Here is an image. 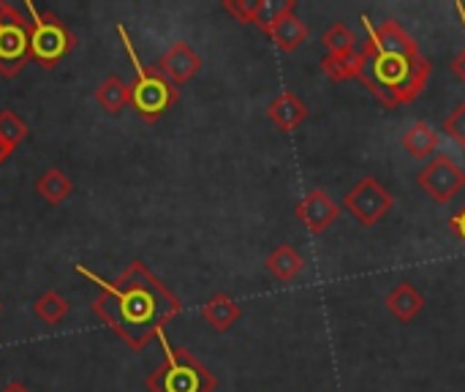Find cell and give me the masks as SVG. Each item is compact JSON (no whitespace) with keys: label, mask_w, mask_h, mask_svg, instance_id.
<instances>
[{"label":"cell","mask_w":465,"mask_h":392,"mask_svg":"<svg viewBox=\"0 0 465 392\" xmlns=\"http://www.w3.org/2000/svg\"><path fill=\"white\" fill-rule=\"evenodd\" d=\"M76 273L98 284L101 295L93 300L95 317L134 352H142L150 341L161 338L163 327L183 311L180 297L172 295L139 259L131 262L117 281H104L82 265H76Z\"/></svg>","instance_id":"6da1fadb"},{"label":"cell","mask_w":465,"mask_h":392,"mask_svg":"<svg viewBox=\"0 0 465 392\" xmlns=\"http://www.w3.org/2000/svg\"><path fill=\"white\" fill-rule=\"evenodd\" d=\"M433 65L428 57L403 55V52H381L368 38L360 49V82L387 106L398 109L411 104L428 85Z\"/></svg>","instance_id":"7a4b0ae2"},{"label":"cell","mask_w":465,"mask_h":392,"mask_svg":"<svg viewBox=\"0 0 465 392\" xmlns=\"http://www.w3.org/2000/svg\"><path fill=\"white\" fill-rule=\"evenodd\" d=\"M117 35H120V41L125 46V55H128V60L134 63V71H136V79L131 82V106L136 109V115L144 123L153 126L177 104L180 93L155 65H144L139 60V55H136V49H134V44H131L123 25H117Z\"/></svg>","instance_id":"3957f363"},{"label":"cell","mask_w":465,"mask_h":392,"mask_svg":"<svg viewBox=\"0 0 465 392\" xmlns=\"http://www.w3.org/2000/svg\"><path fill=\"white\" fill-rule=\"evenodd\" d=\"M163 344L166 360L150 371L144 379V387L150 392H215L218 379L210 374L204 363H199L188 349L172 347L163 336L158 338Z\"/></svg>","instance_id":"277c9868"},{"label":"cell","mask_w":465,"mask_h":392,"mask_svg":"<svg viewBox=\"0 0 465 392\" xmlns=\"http://www.w3.org/2000/svg\"><path fill=\"white\" fill-rule=\"evenodd\" d=\"M25 11L30 14V57L44 68H54L76 49V35L54 11H38L33 3H25Z\"/></svg>","instance_id":"5b68a950"},{"label":"cell","mask_w":465,"mask_h":392,"mask_svg":"<svg viewBox=\"0 0 465 392\" xmlns=\"http://www.w3.org/2000/svg\"><path fill=\"white\" fill-rule=\"evenodd\" d=\"M30 57V19L5 0H0V76H16Z\"/></svg>","instance_id":"8992f818"},{"label":"cell","mask_w":465,"mask_h":392,"mask_svg":"<svg viewBox=\"0 0 465 392\" xmlns=\"http://www.w3.org/2000/svg\"><path fill=\"white\" fill-rule=\"evenodd\" d=\"M395 205V196L376 180V177H362L346 196H343V207L351 213V218H357L360 226H376Z\"/></svg>","instance_id":"52a82bcc"},{"label":"cell","mask_w":465,"mask_h":392,"mask_svg":"<svg viewBox=\"0 0 465 392\" xmlns=\"http://www.w3.org/2000/svg\"><path fill=\"white\" fill-rule=\"evenodd\" d=\"M417 186L433 196L439 205L455 199L465 188V169L447 153H439L420 175H417Z\"/></svg>","instance_id":"ba28073f"},{"label":"cell","mask_w":465,"mask_h":392,"mask_svg":"<svg viewBox=\"0 0 465 392\" xmlns=\"http://www.w3.org/2000/svg\"><path fill=\"white\" fill-rule=\"evenodd\" d=\"M294 216L302 221V226L313 235H322L327 232L338 218H341V207L332 202V196L322 188H313L311 194H305L297 207H294Z\"/></svg>","instance_id":"9c48e42d"},{"label":"cell","mask_w":465,"mask_h":392,"mask_svg":"<svg viewBox=\"0 0 465 392\" xmlns=\"http://www.w3.org/2000/svg\"><path fill=\"white\" fill-rule=\"evenodd\" d=\"M155 68L174 85V87H183L185 82H191L199 68H202V57L196 55V49L185 41H174L163 55L161 60L155 63Z\"/></svg>","instance_id":"30bf717a"},{"label":"cell","mask_w":465,"mask_h":392,"mask_svg":"<svg viewBox=\"0 0 465 392\" xmlns=\"http://www.w3.org/2000/svg\"><path fill=\"white\" fill-rule=\"evenodd\" d=\"M362 22H365L368 38L373 41L376 49H381V52H403V55H417V52H420L417 41H414L395 19H387V22H381L379 27H376L368 16H365Z\"/></svg>","instance_id":"8fae6325"},{"label":"cell","mask_w":465,"mask_h":392,"mask_svg":"<svg viewBox=\"0 0 465 392\" xmlns=\"http://www.w3.org/2000/svg\"><path fill=\"white\" fill-rule=\"evenodd\" d=\"M305 117H308V106H305V101H302L297 93H292V90L281 93V95L267 106V120L275 123L281 131H294V128H300Z\"/></svg>","instance_id":"7c38bea8"},{"label":"cell","mask_w":465,"mask_h":392,"mask_svg":"<svg viewBox=\"0 0 465 392\" xmlns=\"http://www.w3.org/2000/svg\"><path fill=\"white\" fill-rule=\"evenodd\" d=\"M240 317H242L240 303H237V300H232L226 292L213 295V297L202 306V319H204L213 330H218V333L232 330V327L237 325V319H240Z\"/></svg>","instance_id":"4fadbf2b"},{"label":"cell","mask_w":465,"mask_h":392,"mask_svg":"<svg viewBox=\"0 0 465 392\" xmlns=\"http://www.w3.org/2000/svg\"><path fill=\"white\" fill-rule=\"evenodd\" d=\"M264 267H267V273H270L275 281L289 284V281H294V278L302 273V267H305V256H302L294 246L281 243V246H278V248L264 259Z\"/></svg>","instance_id":"5bb4252c"},{"label":"cell","mask_w":465,"mask_h":392,"mask_svg":"<svg viewBox=\"0 0 465 392\" xmlns=\"http://www.w3.org/2000/svg\"><path fill=\"white\" fill-rule=\"evenodd\" d=\"M425 308V297L417 292L414 284H398L390 295H387V311L401 322L409 325L414 322V317Z\"/></svg>","instance_id":"9a60e30c"},{"label":"cell","mask_w":465,"mask_h":392,"mask_svg":"<svg viewBox=\"0 0 465 392\" xmlns=\"http://www.w3.org/2000/svg\"><path fill=\"white\" fill-rule=\"evenodd\" d=\"M95 104L106 112V115H120L128 104H131V85L112 74L106 76L98 87H95Z\"/></svg>","instance_id":"2e32d148"},{"label":"cell","mask_w":465,"mask_h":392,"mask_svg":"<svg viewBox=\"0 0 465 392\" xmlns=\"http://www.w3.org/2000/svg\"><path fill=\"white\" fill-rule=\"evenodd\" d=\"M267 35L275 41V46H278L281 52H297V49L308 41V27H305L302 19H297L294 14H289V16H283L281 22H275V25L270 27Z\"/></svg>","instance_id":"e0dca14e"},{"label":"cell","mask_w":465,"mask_h":392,"mask_svg":"<svg viewBox=\"0 0 465 392\" xmlns=\"http://www.w3.org/2000/svg\"><path fill=\"white\" fill-rule=\"evenodd\" d=\"M35 194L46 202V205H60L65 202L71 194H74V183L71 177L57 169V166H49L38 180H35Z\"/></svg>","instance_id":"ac0fdd59"},{"label":"cell","mask_w":465,"mask_h":392,"mask_svg":"<svg viewBox=\"0 0 465 392\" xmlns=\"http://www.w3.org/2000/svg\"><path fill=\"white\" fill-rule=\"evenodd\" d=\"M401 142H403L406 153H411V158H417V161H425V158L436 156V150H439V134L428 123H414L403 134Z\"/></svg>","instance_id":"d6986e66"},{"label":"cell","mask_w":465,"mask_h":392,"mask_svg":"<svg viewBox=\"0 0 465 392\" xmlns=\"http://www.w3.org/2000/svg\"><path fill=\"white\" fill-rule=\"evenodd\" d=\"M68 300L63 295H57L54 289L44 292L35 303H33V314L46 325V327H57L65 317H68Z\"/></svg>","instance_id":"ffe728a7"},{"label":"cell","mask_w":465,"mask_h":392,"mask_svg":"<svg viewBox=\"0 0 465 392\" xmlns=\"http://www.w3.org/2000/svg\"><path fill=\"white\" fill-rule=\"evenodd\" d=\"M322 44L327 46V55H351V52H360L357 49V35L343 22L330 25L324 30V35H322Z\"/></svg>","instance_id":"44dd1931"},{"label":"cell","mask_w":465,"mask_h":392,"mask_svg":"<svg viewBox=\"0 0 465 392\" xmlns=\"http://www.w3.org/2000/svg\"><path fill=\"white\" fill-rule=\"evenodd\" d=\"M324 74L332 82H346V79H357L360 76V52L351 55H327L322 60Z\"/></svg>","instance_id":"7402d4cb"},{"label":"cell","mask_w":465,"mask_h":392,"mask_svg":"<svg viewBox=\"0 0 465 392\" xmlns=\"http://www.w3.org/2000/svg\"><path fill=\"white\" fill-rule=\"evenodd\" d=\"M297 11V0H259V11H256V27L270 33V27L275 22H281L283 16Z\"/></svg>","instance_id":"603a6c76"},{"label":"cell","mask_w":465,"mask_h":392,"mask_svg":"<svg viewBox=\"0 0 465 392\" xmlns=\"http://www.w3.org/2000/svg\"><path fill=\"white\" fill-rule=\"evenodd\" d=\"M27 134H30V128L16 112H11V109L0 112V142L8 147V153H14L27 139Z\"/></svg>","instance_id":"cb8c5ba5"},{"label":"cell","mask_w":465,"mask_h":392,"mask_svg":"<svg viewBox=\"0 0 465 392\" xmlns=\"http://www.w3.org/2000/svg\"><path fill=\"white\" fill-rule=\"evenodd\" d=\"M223 8L242 25H253L256 22V11H259V0H223Z\"/></svg>","instance_id":"d4e9b609"},{"label":"cell","mask_w":465,"mask_h":392,"mask_svg":"<svg viewBox=\"0 0 465 392\" xmlns=\"http://www.w3.org/2000/svg\"><path fill=\"white\" fill-rule=\"evenodd\" d=\"M444 134H447L450 139H455L460 147H465V104H458V106L450 112V117L444 120Z\"/></svg>","instance_id":"484cf974"},{"label":"cell","mask_w":465,"mask_h":392,"mask_svg":"<svg viewBox=\"0 0 465 392\" xmlns=\"http://www.w3.org/2000/svg\"><path fill=\"white\" fill-rule=\"evenodd\" d=\"M458 14H460V19H463V27H465V11H463V5L458 3ZM452 71L458 74V79H463L465 82V49L452 60Z\"/></svg>","instance_id":"4316f807"},{"label":"cell","mask_w":465,"mask_h":392,"mask_svg":"<svg viewBox=\"0 0 465 392\" xmlns=\"http://www.w3.org/2000/svg\"><path fill=\"white\" fill-rule=\"evenodd\" d=\"M450 226H452V232L458 235V240L465 246V207L460 213H455V216L450 218Z\"/></svg>","instance_id":"83f0119b"},{"label":"cell","mask_w":465,"mask_h":392,"mask_svg":"<svg viewBox=\"0 0 465 392\" xmlns=\"http://www.w3.org/2000/svg\"><path fill=\"white\" fill-rule=\"evenodd\" d=\"M0 392H30L25 385H19V382H11V385H5Z\"/></svg>","instance_id":"f1b7e54d"},{"label":"cell","mask_w":465,"mask_h":392,"mask_svg":"<svg viewBox=\"0 0 465 392\" xmlns=\"http://www.w3.org/2000/svg\"><path fill=\"white\" fill-rule=\"evenodd\" d=\"M8 156H11V153H8V147L0 142V164H3V161H8Z\"/></svg>","instance_id":"f546056e"},{"label":"cell","mask_w":465,"mask_h":392,"mask_svg":"<svg viewBox=\"0 0 465 392\" xmlns=\"http://www.w3.org/2000/svg\"><path fill=\"white\" fill-rule=\"evenodd\" d=\"M0 311H3V303H0Z\"/></svg>","instance_id":"4dcf8cb0"}]
</instances>
